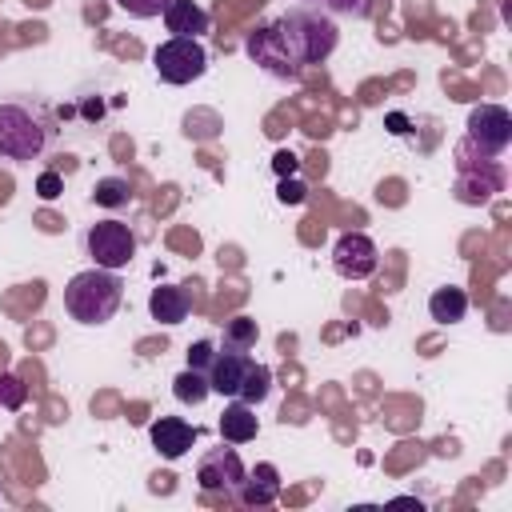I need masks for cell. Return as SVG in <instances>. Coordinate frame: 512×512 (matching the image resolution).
I'll list each match as a JSON object with an SVG mask.
<instances>
[{"instance_id": "8", "label": "cell", "mask_w": 512, "mask_h": 512, "mask_svg": "<svg viewBox=\"0 0 512 512\" xmlns=\"http://www.w3.org/2000/svg\"><path fill=\"white\" fill-rule=\"evenodd\" d=\"M376 264H380V252H376V244L364 232H344L332 244V268L344 280H368L376 272Z\"/></svg>"}, {"instance_id": "24", "label": "cell", "mask_w": 512, "mask_h": 512, "mask_svg": "<svg viewBox=\"0 0 512 512\" xmlns=\"http://www.w3.org/2000/svg\"><path fill=\"white\" fill-rule=\"evenodd\" d=\"M36 192H40V200H56L60 192H64V176L60 172H40V180H36Z\"/></svg>"}, {"instance_id": "27", "label": "cell", "mask_w": 512, "mask_h": 512, "mask_svg": "<svg viewBox=\"0 0 512 512\" xmlns=\"http://www.w3.org/2000/svg\"><path fill=\"white\" fill-rule=\"evenodd\" d=\"M272 168H276L280 176H292V172H296V156H292V152H276V160H272Z\"/></svg>"}, {"instance_id": "21", "label": "cell", "mask_w": 512, "mask_h": 512, "mask_svg": "<svg viewBox=\"0 0 512 512\" xmlns=\"http://www.w3.org/2000/svg\"><path fill=\"white\" fill-rule=\"evenodd\" d=\"M304 4H312L320 12H336V16H356V20L372 12V0H304Z\"/></svg>"}, {"instance_id": "6", "label": "cell", "mask_w": 512, "mask_h": 512, "mask_svg": "<svg viewBox=\"0 0 512 512\" xmlns=\"http://www.w3.org/2000/svg\"><path fill=\"white\" fill-rule=\"evenodd\" d=\"M464 140L484 152V156H500L508 144H512V116L504 104H476L468 112V124H464Z\"/></svg>"}, {"instance_id": "15", "label": "cell", "mask_w": 512, "mask_h": 512, "mask_svg": "<svg viewBox=\"0 0 512 512\" xmlns=\"http://www.w3.org/2000/svg\"><path fill=\"white\" fill-rule=\"evenodd\" d=\"M164 28L172 36H196L200 40V32H208V12L192 0H172L164 8Z\"/></svg>"}, {"instance_id": "18", "label": "cell", "mask_w": 512, "mask_h": 512, "mask_svg": "<svg viewBox=\"0 0 512 512\" xmlns=\"http://www.w3.org/2000/svg\"><path fill=\"white\" fill-rule=\"evenodd\" d=\"M208 376L200 372V368H184L176 380H172V396L180 400V404H204L208 400Z\"/></svg>"}, {"instance_id": "2", "label": "cell", "mask_w": 512, "mask_h": 512, "mask_svg": "<svg viewBox=\"0 0 512 512\" xmlns=\"http://www.w3.org/2000/svg\"><path fill=\"white\" fill-rule=\"evenodd\" d=\"M272 32H276L280 48L288 52V60L300 72L312 68V64H324L336 52V40H340L332 16L320 12V8H312V4H300V8H288L284 16H276L272 20Z\"/></svg>"}, {"instance_id": "1", "label": "cell", "mask_w": 512, "mask_h": 512, "mask_svg": "<svg viewBox=\"0 0 512 512\" xmlns=\"http://www.w3.org/2000/svg\"><path fill=\"white\" fill-rule=\"evenodd\" d=\"M60 128L44 100L36 96H4L0 100V160L32 164L44 160L56 144Z\"/></svg>"}, {"instance_id": "7", "label": "cell", "mask_w": 512, "mask_h": 512, "mask_svg": "<svg viewBox=\"0 0 512 512\" xmlns=\"http://www.w3.org/2000/svg\"><path fill=\"white\" fill-rule=\"evenodd\" d=\"M244 460L236 456V448H208L200 460H196V480H200V488L208 492V496H224V500H232L236 496V488H240V480H244Z\"/></svg>"}, {"instance_id": "22", "label": "cell", "mask_w": 512, "mask_h": 512, "mask_svg": "<svg viewBox=\"0 0 512 512\" xmlns=\"http://www.w3.org/2000/svg\"><path fill=\"white\" fill-rule=\"evenodd\" d=\"M24 400H28L24 380H20V376H12V372H0V404L16 412V408H24Z\"/></svg>"}, {"instance_id": "25", "label": "cell", "mask_w": 512, "mask_h": 512, "mask_svg": "<svg viewBox=\"0 0 512 512\" xmlns=\"http://www.w3.org/2000/svg\"><path fill=\"white\" fill-rule=\"evenodd\" d=\"M212 352H216V348H212L208 340L192 344V348H188V368H200V372H204V368H208V360H212Z\"/></svg>"}, {"instance_id": "11", "label": "cell", "mask_w": 512, "mask_h": 512, "mask_svg": "<svg viewBox=\"0 0 512 512\" xmlns=\"http://www.w3.org/2000/svg\"><path fill=\"white\" fill-rule=\"evenodd\" d=\"M148 436H152V448H156L164 460H180V456L196 444V424H188V420H180V416H160V420H152Z\"/></svg>"}, {"instance_id": "26", "label": "cell", "mask_w": 512, "mask_h": 512, "mask_svg": "<svg viewBox=\"0 0 512 512\" xmlns=\"http://www.w3.org/2000/svg\"><path fill=\"white\" fill-rule=\"evenodd\" d=\"M284 204H300L304 200V184H296V180H280V192H276Z\"/></svg>"}, {"instance_id": "23", "label": "cell", "mask_w": 512, "mask_h": 512, "mask_svg": "<svg viewBox=\"0 0 512 512\" xmlns=\"http://www.w3.org/2000/svg\"><path fill=\"white\" fill-rule=\"evenodd\" d=\"M172 0H116V8L120 12H128V16H136V20H152V16H164V8H168Z\"/></svg>"}, {"instance_id": "4", "label": "cell", "mask_w": 512, "mask_h": 512, "mask_svg": "<svg viewBox=\"0 0 512 512\" xmlns=\"http://www.w3.org/2000/svg\"><path fill=\"white\" fill-rule=\"evenodd\" d=\"M152 68L164 84H192L208 72V52L196 36H168L152 52Z\"/></svg>"}, {"instance_id": "13", "label": "cell", "mask_w": 512, "mask_h": 512, "mask_svg": "<svg viewBox=\"0 0 512 512\" xmlns=\"http://www.w3.org/2000/svg\"><path fill=\"white\" fill-rule=\"evenodd\" d=\"M216 428H220V440L224 444H248V440H256L260 420H256V408L252 404H244V400L232 396V404H224Z\"/></svg>"}, {"instance_id": "16", "label": "cell", "mask_w": 512, "mask_h": 512, "mask_svg": "<svg viewBox=\"0 0 512 512\" xmlns=\"http://www.w3.org/2000/svg\"><path fill=\"white\" fill-rule=\"evenodd\" d=\"M464 312H468V292L456 288V284H444V288H436V292L428 296V316H432L436 324H460Z\"/></svg>"}, {"instance_id": "20", "label": "cell", "mask_w": 512, "mask_h": 512, "mask_svg": "<svg viewBox=\"0 0 512 512\" xmlns=\"http://www.w3.org/2000/svg\"><path fill=\"white\" fill-rule=\"evenodd\" d=\"M256 336H260V328H256L252 316H236V320L224 324V344H232V348H248V352H252Z\"/></svg>"}, {"instance_id": "17", "label": "cell", "mask_w": 512, "mask_h": 512, "mask_svg": "<svg viewBox=\"0 0 512 512\" xmlns=\"http://www.w3.org/2000/svg\"><path fill=\"white\" fill-rule=\"evenodd\" d=\"M268 392H272V368L268 364H248V372H244V384H240V392H236V400H244V404H260V400H268Z\"/></svg>"}, {"instance_id": "5", "label": "cell", "mask_w": 512, "mask_h": 512, "mask_svg": "<svg viewBox=\"0 0 512 512\" xmlns=\"http://www.w3.org/2000/svg\"><path fill=\"white\" fill-rule=\"evenodd\" d=\"M84 252L92 256L96 268H108V272H120L132 264L136 256V236L124 220H96L88 232H84Z\"/></svg>"}, {"instance_id": "14", "label": "cell", "mask_w": 512, "mask_h": 512, "mask_svg": "<svg viewBox=\"0 0 512 512\" xmlns=\"http://www.w3.org/2000/svg\"><path fill=\"white\" fill-rule=\"evenodd\" d=\"M188 308H192V300H188V292L180 288V284H160V288H152V296H148V312H152V320H160V324H180V320H188Z\"/></svg>"}, {"instance_id": "9", "label": "cell", "mask_w": 512, "mask_h": 512, "mask_svg": "<svg viewBox=\"0 0 512 512\" xmlns=\"http://www.w3.org/2000/svg\"><path fill=\"white\" fill-rule=\"evenodd\" d=\"M244 52H248L252 64H260L268 76H276V80H300V68H296V64L288 60V52L280 48V40H276V32H272V20H268V24H256V28L248 32Z\"/></svg>"}, {"instance_id": "10", "label": "cell", "mask_w": 512, "mask_h": 512, "mask_svg": "<svg viewBox=\"0 0 512 512\" xmlns=\"http://www.w3.org/2000/svg\"><path fill=\"white\" fill-rule=\"evenodd\" d=\"M252 356L248 348H232V344H220V352H212L204 376H208V388L220 392V396H236L240 384H244V372H248Z\"/></svg>"}, {"instance_id": "3", "label": "cell", "mask_w": 512, "mask_h": 512, "mask_svg": "<svg viewBox=\"0 0 512 512\" xmlns=\"http://www.w3.org/2000/svg\"><path fill=\"white\" fill-rule=\"evenodd\" d=\"M124 304V284L108 268H84L64 284V312L76 324H108Z\"/></svg>"}, {"instance_id": "12", "label": "cell", "mask_w": 512, "mask_h": 512, "mask_svg": "<svg viewBox=\"0 0 512 512\" xmlns=\"http://www.w3.org/2000/svg\"><path fill=\"white\" fill-rule=\"evenodd\" d=\"M276 496H280V472H276L272 464H256V468L244 472V480H240V488H236L232 500H240V504H248V508H264V504H272Z\"/></svg>"}, {"instance_id": "19", "label": "cell", "mask_w": 512, "mask_h": 512, "mask_svg": "<svg viewBox=\"0 0 512 512\" xmlns=\"http://www.w3.org/2000/svg\"><path fill=\"white\" fill-rule=\"evenodd\" d=\"M92 200H96L100 208H124V204L132 200V188H128V180H120V176H104V180H96Z\"/></svg>"}]
</instances>
